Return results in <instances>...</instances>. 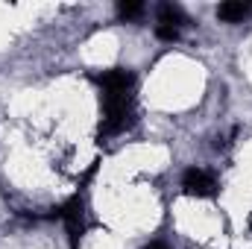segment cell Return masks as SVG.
Here are the masks:
<instances>
[{"label": "cell", "instance_id": "6da1fadb", "mask_svg": "<svg viewBox=\"0 0 252 249\" xmlns=\"http://www.w3.org/2000/svg\"><path fill=\"white\" fill-rule=\"evenodd\" d=\"M85 202H82V196L79 193H73L67 202H62L59 208H56V214L53 217H59L64 223V229H67V241H70V249H79V241H82V235H85Z\"/></svg>", "mask_w": 252, "mask_h": 249}, {"label": "cell", "instance_id": "7a4b0ae2", "mask_svg": "<svg viewBox=\"0 0 252 249\" xmlns=\"http://www.w3.org/2000/svg\"><path fill=\"white\" fill-rule=\"evenodd\" d=\"M182 187H185L188 196H196V199H211V196L217 193V182H214V176L205 173V170H199V167L185 170V176H182Z\"/></svg>", "mask_w": 252, "mask_h": 249}, {"label": "cell", "instance_id": "3957f363", "mask_svg": "<svg viewBox=\"0 0 252 249\" xmlns=\"http://www.w3.org/2000/svg\"><path fill=\"white\" fill-rule=\"evenodd\" d=\"M97 82H100L103 94H129V88H132V73H126L124 67H112V70L100 73Z\"/></svg>", "mask_w": 252, "mask_h": 249}, {"label": "cell", "instance_id": "277c9868", "mask_svg": "<svg viewBox=\"0 0 252 249\" xmlns=\"http://www.w3.org/2000/svg\"><path fill=\"white\" fill-rule=\"evenodd\" d=\"M247 12H250V6H247V3H241V0H229V3H220L217 18H220V21H226V24H238V21H244V18H247Z\"/></svg>", "mask_w": 252, "mask_h": 249}, {"label": "cell", "instance_id": "5b68a950", "mask_svg": "<svg viewBox=\"0 0 252 249\" xmlns=\"http://www.w3.org/2000/svg\"><path fill=\"white\" fill-rule=\"evenodd\" d=\"M158 24L161 27H182L185 24V15H182V9L179 6H173V3H164L161 9H158Z\"/></svg>", "mask_w": 252, "mask_h": 249}, {"label": "cell", "instance_id": "8992f818", "mask_svg": "<svg viewBox=\"0 0 252 249\" xmlns=\"http://www.w3.org/2000/svg\"><path fill=\"white\" fill-rule=\"evenodd\" d=\"M141 12H144V3H138V0H129V3L124 0V3H118V15L126 18V21H129V18H138Z\"/></svg>", "mask_w": 252, "mask_h": 249}, {"label": "cell", "instance_id": "52a82bcc", "mask_svg": "<svg viewBox=\"0 0 252 249\" xmlns=\"http://www.w3.org/2000/svg\"><path fill=\"white\" fill-rule=\"evenodd\" d=\"M156 35H158L161 41H176V38H179V30H176V27H161V24H158Z\"/></svg>", "mask_w": 252, "mask_h": 249}, {"label": "cell", "instance_id": "ba28073f", "mask_svg": "<svg viewBox=\"0 0 252 249\" xmlns=\"http://www.w3.org/2000/svg\"><path fill=\"white\" fill-rule=\"evenodd\" d=\"M144 249H167V244H158L156 241V244H150V247H144Z\"/></svg>", "mask_w": 252, "mask_h": 249}]
</instances>
